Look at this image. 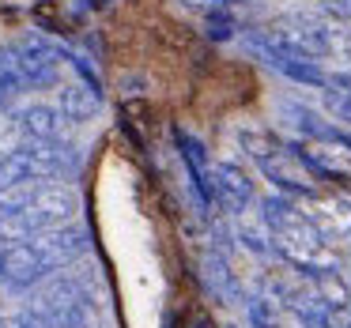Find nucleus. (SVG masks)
<instances>
[{"label":"nucleus","instance_id":"1","mask_svg":"<svg viewBox=\"0 0 351 328\" xmlns=\"http://www.w3.org/2000/svg\"><path fill=\"white\" fill-rule=\"evenodd\" d=\"M261 215L272 227V242H276V257H283L298 275H313V272H336L340 268V253L328 242V234L310 219L302 204L295 197H272L261 200Z\"/></svg>","mask_w":351,"mask_h":328},{"label":"nucleus","instance_id":"3","mask_svg":"<svg viewBox=\"0 0 351 328\" xmlns=\"http://www.w3.org/2000/svg\"><path fill=\"white\" fill-rule=\"evenodd\" d=\"M27 310L46 328H95V320H99V305H95L91 283L84 275H72V272L49 275L34 290Z\"/></svg>","mask_w":351,"mask_h":328},{"label":"nucleus","instance_id":"7","mask_svg":"<svg viewBox=\"0 0 351 328\" xmlns=\"http://www.w3.org/2000/svg\"><path fill=\"white\" fill-rule=\"evenodd\" d=\"M12 117H16V129L23 140H34V144H49V140H61L64 132V114L57 106H49V102H31V106H19L12 110Z\"/></svg>","mask_w":351,"mask_h":328},{"label":"nucleus","instance_id":"9","mask_svg":"<svg viewBox=\"0 0 351 328\" xmlns=\"http://www.w3.org/2000/svg\"><path fill=\"white\" fill-rule=\"evenodd\" d=\"M200 275H204V287L212 290L219 302H238L242 298V287H238L234 272H230L227 257L219 249H208L204 260H200Z\"/></svg>","mask_w":351,"mask_h":328},{"label":"nucleus","instance_id":"12","mask_svg":"<svg viewBox=\"0 0 351 328\" xmlns=\"http://www.w3.org/2000/svg\"><path fill=\"white\" fill-rule=\"evenodd\" d=\"M325 106L336 121L351 125V72L348 76H340V72L332 76V87L325 91Z\"/></svg>","mask_w":351,"mask_h":328},{"label":"nucleus","instance_id":"5","mask_svg":"<svg viewBox=\"0 0 351 328\" xmlns=\"http://www.w3.org/2000/svg\"><path fill=\"white\" fill-rule=\"evenodd\" d=\"M57 275L49 253L38 245V238H27V242H12L0 253V283H8L12 290H31Z\"/></svg>","mask_w":351,"mask_h":328},{"label":"nucleus","instance_id":"13","mask_svg":"<svg viewBox=\"0 0 351 328\" xmlns=\"http://www.w3.org/2000/svg\"><path fill=\"white\" fill-rule=\"evenodd\" d=\"M0 328H46V325H42L31 310H23V313H8V317H0Z\"/></svg>","mask_w":351,"mask_h":328},{"label":"nucleus","instance_id":"6","mask_svg":"<svg viewBox=\"0 0 351 328\" xmlns=\"http://www.w3.org/2000/svg\"><path fill=\"white\" fill-rule=\"evenodd\" d=\"M257 200L250 174L238 162H215L212 166V207H219L223 215H245L250 204Z\"/></svg>","mask_w":351,"mask_h":328},{"label":"nucleus","instance_id":"2","mask_svg":"<svg viewBox=\"0 0 351 328\" xmlns=\"http://www.w3.org/2000/svg\"><path fill=\"white\" fill-rule=\"evenodd\" d=\"M80 197L69 181H31L0 192V242H27L76 219Z\"/></svg>","mask_w":351,"mask_h":328},{"label":"nucleus","instance_id":"8","mask_svg":"<svg viewBox=\"0 0 351 328\" xmlns=\"http://www.w3.org/2000/svg\"><path fill=\"white\" fill-rule=\"evenodd\" d=\"M99 102H102V94L91 84H72V79L64 84L61 79V87H57V110L64 114L69 125H87L99 114Z\"/></svg>","mask_w":351,"mask_h":328},{"label":"nucleus","instance_id":"11","mask_svg":"<svg viewBox=\"0 0 351 328\" xmlns=\"http://www.w3.org/2000/svg\"><path fill=\"white\" fill-rule=\"evenodd\" d=\"M27 91L23 76H19L16 53H12V42H0V114H8L12 102Z\"/></svg>","mask_w":351,"mask_h":328},{"label":"nucleus","instance_id":"14","mask_svg":"<svg viewBox=\"0 0 351 328\" xmlns=\"http://www.w3.org/2000/svg\"><path fill=\"white\" fill-rule=\"evenodd\" d=\"M328 328H351V310L336 313V317H332V325H328Z\"/></svg>","mask_w":351,"mask_h":328},{"label":"nucleus","instance_id":"4","mask_svg":"<svg viewBox=\"0 0 351 328\" xmlns=\"http://www.w3.org/2000/svg\"><path fill=\"white\" fill-rule=\"evenodd\" d=\"M12 53H16V64H19V76H23L27 91H57L61 87V68L64 61V49H57L53 42L46 38H16L12 42Z\"/></svg>","mask_w":351,"mask_h":328},{"label":"nucleus","instance_id":"10","mask_svg":"<svg viewBox=\"0 0 351 328\" xmlns=\"http://www.w3.org/2000/svg\"><path fill=\"white\" fill-rule=\"evenodd\" d=\"M238 242L253 253V257H276V242H272V227L265 223V215H238Z\"/></svg>","mask_w":351,"mask_h":328}]
</instances>
